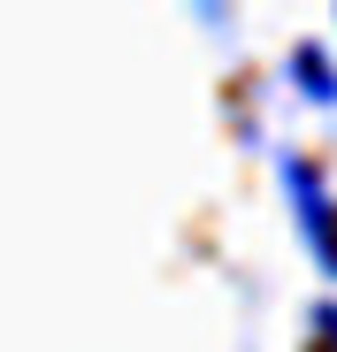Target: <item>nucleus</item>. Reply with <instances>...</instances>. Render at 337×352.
<instances>
[{"label": "nucleus", "instance_id": "nucleus-1", "mask_svg": "<svg viewBox=\"0 0 337 352\" xmlns=\"http://www.w3.org/2000/svg\"><path fill=\"white\" fill-rule=\"evenodd\" d=\"M276 184H284V207H292V238H299L307 261L337 283V192H329L322 161L284 153V161H276Z\"/></svg>", "mask_w": 337, "mask_h": 352}, {"label": "nucleus", "instance_id": "nucleus-2", "mask_svg": "<svg viewBox=\"0 0 337 352\" xmlns=\"http://www.w3.org/2000/svg\"><path fill=\"white\" fill-rule=\"evenodd\" d=\"M284 69H292V92H299V100L337 107V62H329V46H314V38L292 46V62H284Z\"/></svg>", "mask_w": 337, "mask_h": 352}, {"label": "nucleus", "instance_id": "nucleus-3", "mask_svg": "<svg viewBox=\"0 0 337 352\" xmlns=\"http://www.w3.org/2000/svg\"><path fill=\"white\" fill-rule=\"evenodd\" d=\"M307 344H314V352H337V299H322V307L307 314Z\"/></svg>", "mask_w": 337, "mask_h": 352}]
</instances>
